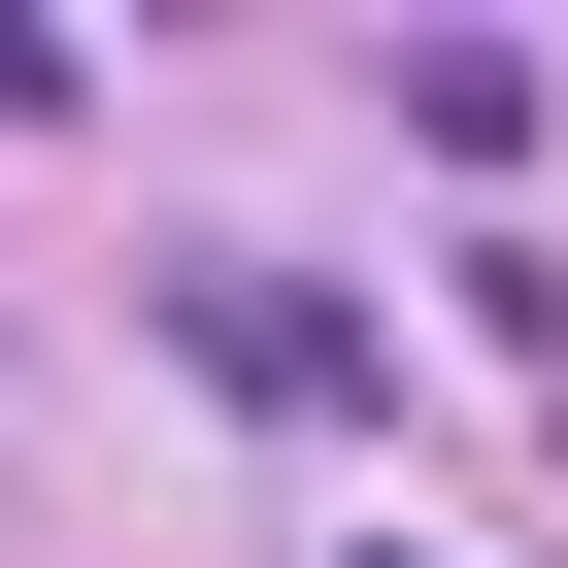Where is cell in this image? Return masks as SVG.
Listing matches in <instances>:
<instances>
[{"instance_id": "cell-1", "label": "cell", "mask_w": 568, "mask_h": 568, "mask_svg": "<svg viewBox=\"0 0 568 568\" xmlns=\"http://www.w3.org/2000/svg\"><path fill=\"white\" fill-rule=\"evenodd\" d=\"M134 302H168V335H201V402H267V435H335V402H368V302H302L267 234H168Z\"/></svg>"}]
</instances>
